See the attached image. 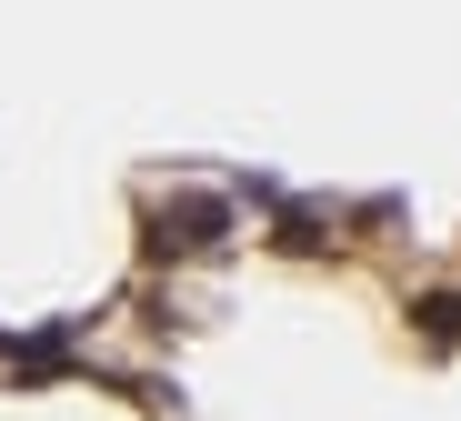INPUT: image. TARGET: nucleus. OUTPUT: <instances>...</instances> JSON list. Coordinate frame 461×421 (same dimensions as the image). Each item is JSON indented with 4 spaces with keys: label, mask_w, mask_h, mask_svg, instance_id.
Here are the masks:
<instances>
[{
    "label": "nucleus",
    "mask_w": 461,
    "mask_h": 421,
    "mask_svg": "<svg viewBox=\"0 0 461 421\" xmlns=\"http://www.w3.org/2000/svg\"><path fill=\"white\" fill-rule=\"evenodd\" d=\"M421 321H431V342H461V291H431Z\"/></svg>",
    "instance_id": "nucleus-2"
},
{
    "label": "nucleus",
    "mask_w": 461,
    "mask_h": 421,
    "mask_svg": "<svg viewBox=\"0 0 461 421\" xmlns=\"http://www.w3.org/2000/svg\"><path fill=\"white\" fill-rule=\"evenodd\" d=\"M230 241V201H171L161 211V251H221Z\"/></svg>",
    "instance_id": "nucleus-1"
}]
</instances>
